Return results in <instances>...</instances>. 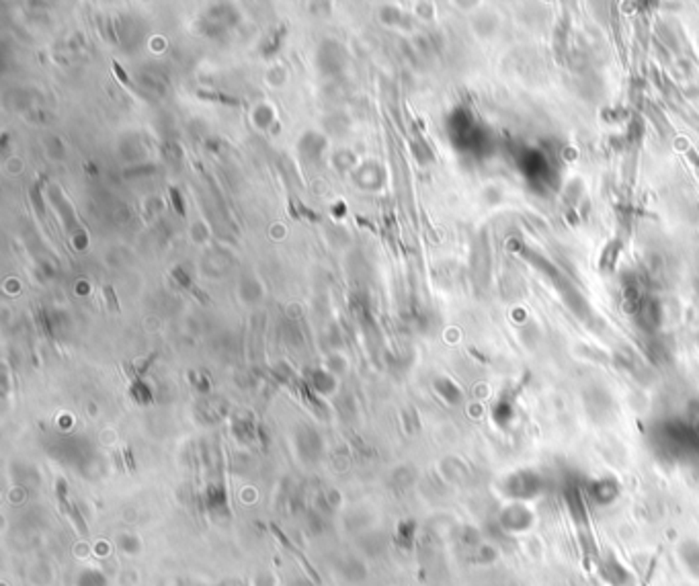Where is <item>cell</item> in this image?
<instances>
[{
  "mask_svg": "<svg viewBox=\"0 0 699 586\" xmlns=\"http://www.w3.org/2000/svg\"><path fill=\"white\" fill-rule=\"evenodd\" d=\"M103 295H105V299H107V306H109V310L119 312V301H117L115 289H113L111 285H105V287H103Z\"/></svg>",
  "mask_w": 699,
  "mask_h": 586,
  "instance_id": "3957f363",
  "label": "cell"
},
{
  "mask_svg": "<svg viewBox=\"0 0 699 586\" xmlns=\"http://www.w3.org/2000/svg\"><path fill=\"white\" fill-rule=\"evenodd\" d=\"M683 558H685V564L691 568L695 574H699V546L689 541L687 546L683 547Z\"/></svg>",
  "mask_w": 699,
  "mask_h": 586,
  "instance_id": "7a4b0ae2",
  "label": "cell"
},
{
  "mask_svg": "<svg viewBox=\"0 0 699 586\" xmlns=\"http://www.w3.org/2000/svg\"><path fill=\"white\" fill-rule=\"evenodd\" d=\"M169 195H171V201H173V207H175L176 214L185 215V203H183V197L178 195V191H176L175 187L169 189Z\"/></svg>",
  "mask_w": 699,
  "mask_h": 586,
  "instance_id": "277c9868",
  "label": "cell"
},
{
  "mask_svg": "<svg viewBox=\"0 0 699 586\" xmlns=\"http://www.w3.org/2000/svg\"><path fill=\"white\" fill-rule=\"evenodd\" d=\"M269 529H271L273 535L277 537V541H279L281 546L285 547V549H288V551H290L292 556H295V558H297V562H300V564H302V568H304V570H306V572L310 574L312 580H314L316 585H320V576H318V572H316V570L312 568V564H310V562H308V558H306V556H304V553H302V551H300L297 547L292 546V541H290V539L285 537V533H283L281 529L277 527V525H273V523H271V525H269Z\"/></svg>",
  "mask_w": 699,
  "mask_h": 586,
  "instance_id": "6da1fadb",
  "label": "cell"
},
{
  "mask_svg": "<svg viewBox=\"0 0 699 586\" xmlns=\"http://www.w3.org/2000/svg\"><path fill=\"white\" fill-rule=\"evenodd\" d=\"M111 68H113V72H115L117 79L121 80V82H123L125 86H132V82H130V79H127V74L123 72V68H121V66H119L117 62H113V64H111Z\"/></svg>",
  "mask_w": 699,
  "mask_h": 586,
  "instance_id": "8992f818",
  "label": "cell"
},
{
  "mask_svg": "<svg viewBox=\"0 0 699 586\" xmlns=\"http://www.w3.org/2000/svg\"><path fill=\"white\" fill-rule=\"evenodd\" d=\"M199 97L212 98V100H222V103H226V105H238V98L224 97V95H220V93H214V95H205V93H199Z\"/></svg>",
  "mask_w": 699,
  "mask_h": 586,
  "instance_id": "5b68a950",
  "label": "cell"
},
{
  "mask_svg": "<svg viewBox=\"0 0 699 586\" xmlns=\"http://www.w3.org/2000/svg\"><path fill=\"white\" fill-rule=\"evenodd\" d=\"M191 293H193V297H195V299H199V301H201V304H208V301H210V297H208V295H205V293L201 292V289H199V287H191Z\"/></svg>",
  "mask_w": 699,
  "mask_h": 586,
  "instance_id": "52a82bcc",
  "label": "cell"
}]
</instances>
